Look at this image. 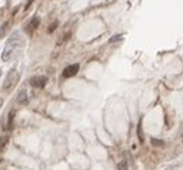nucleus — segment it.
<instances>
[{
	"mask_svg": "<svg viewBox=\"0 0 183 170\" xmlns=\"http://www.w3.org/2000/svg\"><path fill=\"white\" fill-rule=\"evenodd\" d=\"M19 78H20V75H19L17 69L12 68L10 71H9L7 76H6V81L3 82V91H9V89H12V88L17 84Z\"/></svg>",
	"mask_w": 183,
	"mask_h": 170,
	"instance_id": "1",
	"label": "nucleus"
},
{
	"mask_svg": "<svg viewBox=\"0 0 183 170\" xmlns=\"http://www.w3.org/2000/svg\"><path fill=\"white\" fill-rule=\"evenodd\" d=\"M23 43H25V42H23V39H22V36H20L19 32H13V33L10 35L9 40H7V46H10V48H13V49L20 48Z\"/></svg>",
	"mask_w": 183,
	"mask_h": 170,
	"instance_id": "2",
	"label": "nucleus"
},
{
	"mask_svg": "<svg viewBox=\"0 0 183 170\" xmlns=\"http://www.w3.org/2000/svg\"><path fill=\"white\" fill-rule=\"evenodd\" d=\"M78 71H79V65H78V64L68 65L67 68L64 69V72H62V76H64V78H72L74 75L78 74Z\"/></svg>",
	"mask_w": 183,
	"mask_h": 170,
	"instance_id": "3",
	"label": "nucleus"
},
{
	"mask_svg": "<svg viewBox=\"0 0 183 170\" xmlns=\"http://www.w3.org/2000/svg\"><path fill=\"white\" fill-rule=\"evenodd\" d=\"M46 76H33L30 78V85L33 88H43L46 85Z\"/></svg>",
	"mask_w": 183,
	"mask_h": 170,
	"instance_id": "4",
	"label": "nucleus"
},
{
	"mask_svg": "<svg viewBox=\"0 0 183 170\" xmlns=\"http://www.w3.org/2000/svg\"><path fill=\"white\" fill-rule=\"evenodd\" d=\"M39 25H40V19H39V17H33V19L29 22V25L26 26V32L29 35H32L35 30L39 28Z\"/></svg>",
	"mask_w": 183,
	"mask_h": 170,
	"instance_id": "5",
	"label": "nucleus"
},
{
	"mask_svg": "<svg viewBox=\"0 0 183 170\" xmlns=\"http://www.w3.org/2000/svg\"><path fill=\"white\" fill-rule=\"evenodd\" d=\"M17 102L19 104H22V105H26L29 100H28V92H26V89H22L19 94H17Z\"/></svg>",
	"mask_w": 183,
	"mask_h": 170,
	"instance_id": "6",
	"label": "nucleus"
},
{
	"mask_svg": "<svg viewBox=\"0 0 183 170\" xmlns=\"http://www.w3.org/2000/svg\"><path fill=\"white\" fill-rule=\"evenodd\" d=\"M13 52H15V49H13V48H10V46H6V49H4V52H3V56H1V59H3L4 62H7V61L12 58Z\"/></svg>",
	"mask_w": 183,
	"mask_h": 170,
	"instance_id": "7",
	"label": "nucleus"
},
{
	"mask_svg": "<svg viewBox=\"0 0 183 170\" xmlns=\"http://www.w3.org/2000/svg\"><path fill=\"white\" fill-rule=\"evenodd\" d=\"M10 22H4L3 23V26L0 28V39H3L6 35H7V32H9V29H10Z\"/></svg>",
	"mask_w": 183,
	"mask_h": 170,
	"instance_id": "8",
	"label": "nucleus"
},
{
	"mask_svg": "<svg viewBox=\"0 0 183 170\" xmlns=\"http://www.w3.org/2000/svg\"><path fill=\"white\" fill-rule=\"evenodd\" d=\"M13 120H15V111H10V114L7 117V128L9 130L13 128Z\"/></svg>",
	"mask_w": 183,
	"mask_h": 170,
	"instance_id": "9",
	"label": "nucleus"
},
{
	"mask_svg": "<svg viewBox=\"0 0 183 170\" xmlns=\"http://www.w3.org/2000/svg\"><path fill=\"white\" fill-rule=\"evenodd\" d=\"M9 143V136H1L0 137V150H3L6 147V144Z\"/></svg>",
	"mask_w": 183,
	"mask_h": 170,
	"instance_id": "10",
	"label": "nucleus"
},
{
	"mask_svg": "<svg viewBox=\"0 0 183 170\" xmlns=\"http://www.w3.org/2000/svg\"><path fill=\"white\" fill-rule=\"evenodd\" d=\"M123 39V35L121 33H118V35H116V36H113V38H110V43H116V42H118V40H121Z\"/></svg>",
	"mask_w": 183,
	"mask_h": 170,
	"instance_id": "11",
	"label": "nucleus"
},
{
	"mask_svg": "<svg viewBox=\"0 0 183 170\" xmlns=\"http://www.w3.org/2000/svg\"><path fill=\"white\" fill-rule=\"evenodd\" d=\"M118 170H128V167H127V162H126V160H123V162L118 163Z\"/></svg>",
	"mask_w": 183,
	"mask_h": 170,
	"instance_id": "12",
	"label": "nucleus"
},
{
	"mask_svg": "<svg viewBox=\"0 0 183 170\" xmlns=\"http://www.w3.org/2000/svg\"><path fill=\"white\" fill-rule=\"evenodd\" d=\"M138 140H140V143L144 141V138H143V131H141V121L138 123Z\"/></svg>",
	"mask_w": 183,
	"mask_h": 170,
	"instance_id": "13",
	"label": "nucleus"
},
{
	"mask_svg": "<svg viewBox=\"0 0 183 170\" xmlns=\"http://www.w3.org/2000/svg\"><path fill=\"white\" fill-rule=\"evenodd\" d=\"M151 144H153V146H165V144H163V141L156 140V138H153V140H151Z\"/></svg>",
	"mask_w": 183,
	"mask_h": 170,
	"instance_id": "14",
	"label": "nucleus"
},
{
	"mask_svg": "<svg viewBox=\"0 0 183 170\" xmlns=\"http://www.w3.org/2000/svg\"><path fill=\"white\" fill-rule=\"evenodd\" d=\"M56 26H58V22H53V23H52V26H50L49 28V30H48V32H53V30H55V29H56Z\"/></svg>",
	"mask_w": 183,
	"mask_h": 170,
	"instance_id": "15",
	"label": "nucleus"
},
{
	"mask_svg": "<svg viewBox=\"0 0 183 170\" xmlns=\"http://www.w3.org/2000/svg\"><path fill=\"white\" fill-rule=\"evenodd\" d=\"M1 107H3V100L0 98V108H1Z\"/></svg>",
	"mask_w": 183,
	"mask_h": 170,
	"instance_id": "16",
	"label": "nucleus"
},
{
	"mask_svg": "<svg viewBox=\"0 0 183 170\" xmlns=\"http://www.w3.org/2000/svg\"><path fill=\"white\" fill-rule=\"evenodd\" d=\"M0 75H1V71H0Z\"/></svg>",
	"mask_w": 183,
	"mask_h": 170,
	"instance_id": "17",
	"label": "nucleus"
}]
</instances>
